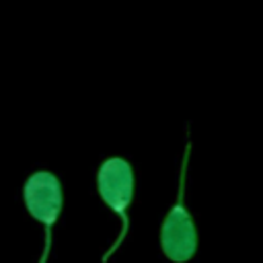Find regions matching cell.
<instances>
[{"mask_svg":"<svg viewBox=\"0 0 263 263\" xmlns=\"http://www.w3.org/2000/svg\"><path fill=\"white\" fill-rule=\"evenodd\" d=\"M189 154H191V140L187 132L185 152H183L181 171H179L177 199L160 224V251L173 263H187L197 251V230H195L191 214L185 208V181H187L185 177H187Z\"/></svg>","mask_w":263,"mask_h":263,"instance_id":"1","label":"cell"},{"mask_svg":"<svg viewBox=\"0 0 263 263\" xmlns=\"http://www.w3.org/2000/svg\"><path fill=\"white\" fill-rule=\"evenodd\" d=\"M95 181H97V191H99L101 199L121 218L119 236L113 240L109 251L103 255V263H107L109 257L115 255V251H119V247L125 240L127 230H129L127 208L132 205V199H134V168L125 158L111 156L101 162Z\"/></svg>","mask_w":263,"mask_h":263,"instance_id":"2","label":"cell"},{"mask_svg":"<svg viewBox=\"0 0 263 263\" xmlns=\"http://www.w3.org/2000/svg\"><path fill=\"white\" fill-rule=\"evenodd\" d=\"M23 201L31 218H35L45 232L43 253L39 263H47L51 249V230L62 214V185L60 179L49 171H35L23 185Z\"/></svg>","mask_w":263,"mask_h":263,"instance_id":"3","label":"cell"}]
</instances>
